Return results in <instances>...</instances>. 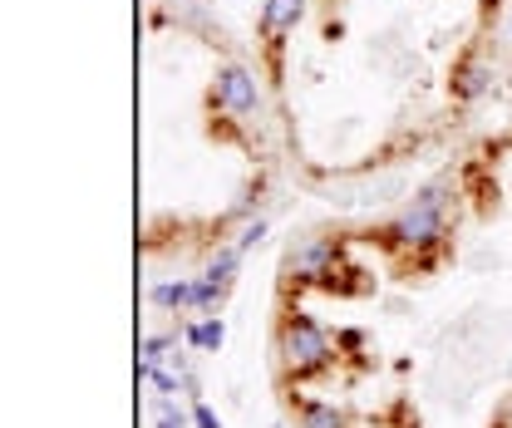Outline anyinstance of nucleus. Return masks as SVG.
I'll return each instance as SVG.
<instances>
[{
	"label": "nucleus",
	"instance_id": "9d476101",
	"mask_svg": "<svg viewBox=\"0 0 512 428\" xmlns=\"http://www.w3.org/2000/svg\"><path fill=\"white\" fill-rule=\"evenodd\" d=\"M301 428H350V419L330 399H301Z\"/></svg>",
	"mask_w": 512,
	"mask_h": 428
},
{
	"label": "nucleus",
	"instance_id": "423d86ee",
	"mask_svg": "<svg viewBox=\"0 0 512 428\" xmlns=\"http://www.w3.org/2000/svg\"><path fill=\"white\" fill-rule=\"evenodd\" d=\"M488 84H493V64L483 60V55H463L458 60V69H453V99L473 104V99L488 94Z\"/></svg>",
	"mask_w": 512,
	"mask_h": 428
},
{
	"label": "nucleus",
	"instance_id": "0eeeda50",
	"mask_svg": "<svg viewBox=\"0 0 512 428\" xmlns=\"http://www.w3.org/2000/svg\"><path fill=\"white\" fill-rule=\"evenodd\" d=\"M183 340H188V350L217 355V350H222V340H227V320H222V315H202V320H188V325H183Z\"/></svg>",
	"mask_w": 512,
	"mask_h": 428
},
{
	"label": "nucleus",
	"instance_id": "6ab92c4d",
	"mask_svg": "<svg viewBox=\"0 0 512 428\" xmlns=\"http://www.w3.org/2000/svg\"><path fill=\"white\" fill-rule=\"evenodd\" d=\"M508 428H512V424H508Z\"/></svg>",
	"mask_w": 512,
	"mask_h": 428
},
{
	"label": "nucleus",
	"instance_id": "4468645a",
	"mask_svg": "<svg viewBox=\"0 0 512 428\" xmlns=\"http://www.w3.org/2000/svg\"><path fill=\"white\" fill-rule=\"evenodd\" d=\"M261 237H266V222H252V227H247V232L237 237V246H242V256H247L252 246H261Z\"/></svg>",
	"mask_w": 512,
	"mask_h": 428
},
{
	"label": "nucleus",
	"instance_id": "f8f14e48",
	"mask_svg": "<svg viewBox=\"0 0 512 428\" xmlns=\"http://www.w3.org/2000/svg\"><path fill=\"white\" fill-rule=\"evenodd\" d=\"M168 350H178V335H173V330H163V335H143V345H138V365H158Z\"/></svg>",
	"mask_w": 512,
	"mask_h": 428
},
{
	"label": "nucleus",
	"instance_id": "7ed1b4c3",
	"mask_svg": "<svg viewBox=\"0 0 512 428\" xmlns=\"http://www.w3.org/2000/svg\"><path fill=\"white\" fill-rule=\"evenodd\" d=\"M212 104L227 114V119H252L261 109V84H256L252 69L242 64H222L217 79H212Z\"/></svg>",
	"mask_w": 512,
	"mask_h": 428
},
{
	"label": "nucleus",
	"instance_id": "ddd939ff",
	"mask_svg": "<svg viewBox=\"0 0 512 428\" xmlns=\"http://www.w3.org/2000/svg\"><path fill=\"white\" fill-rule=\"evenodd\" d=\"M192 428H222V419L212 414V404L197 399V404H192Z\"/></svg>",
	"mask_w": 512,
	"mask_h": 428
},
{
	"label": "nucleus",
	"instance_id": "f257e3e1",
	"mask_svg": "<svg viewBox=\"0 0 512 428\" xmlns=\"http://www.w3.org/2000/svg\"><path fill=\"white\" fill-rule=\"evenodd\" d=\"M340 360V345L320 330L306 310H286L276 325V365L286 384H306L316 374H330V365Z\"/></svg>",
	"mask_w": 512,
	"mask_h": 428
},
{
	"label": "nucleus",
	"instance_id": "f3484780",
	"mask_svg": "<svg viewBox=\"0 0 512 428\" xmlns=\"http://www.w3.org/2000/svg\"><path fill=\"white\" fill-rule=\"evenodd\" d=\"M508 35H512V20H508Z\"/></svg>",
	"mask_w": 512,
	"mask_h": 428
},
{
	"label": "nucleus",
	"instance_id": "2eb2a0df",
	"mask_svg": "<svg viewBox=\"0 0 512 428\" xmlns=\"http://www.w3.org/2000/svg\"><path fill=\"white\" fill-rule=\"evenodd\" d=\"M335 345L355 355V350H365V330H340V335H335Z\"/></svg>",
	"mask_w": 512,
	"mask_h": 428
},
{
	"label": "nucleus",
	"instance_id": "a211bd4d",
	"mask_svg": "<svg viewBox=\"0 0 512 428\" xmlns=\"http://www.w3.org/2000/svg\"><path fill=\"white\" fill-rule=\"evenodd\" d=\"M276 428H281V424H276Z\"/></svg>",
	"mask_w": 512,
	"mask_h": 428
},
{
	"label": "nucleus",
	"instance_id": "dca6fc26",
	"mask_svg": "<svg viewBox=\"0 0 512 428\" xmlns=\"http://www.w3.org/2000/svg\"><path fill=\"white\" fill-rule=\"evenodd\" d=\"M503 419H508V424H512V399H508V409H503Z\"/></svg>",
	"mask_w": 512,
	"mask_h": 428
},
{
	"label": "nucleus",
	"instance_id": "6e6552de",
	"mask_svg": "<svg viewBox=\"0 0 512 428\" xmlns=\"http://www.w3.org/2000/svg\"><path fill=\"white\" fill-rule=\"evenodd\" d=\"M153 310H192L197 306V281H153L148 286Z\"/></svg>",
	"mask_w": 512,
	"mask_h": 428
},
{
	"label": "nucleus",
	"instance_id": "f03ea898",
	"mask_svg": "<svg viewBox=\"0 0 512 428\" xmlns=\"http://www.w3.org/2000/svg\"><path fill=\"white\" fill-rule=\"evenodd\" d=\"M444 237H448L444 207H429V202H414V207H404L389 222V242L399 251H439Z\"/></svg>",
	"mask_w": 512,
	"mask_h": 428
},
{
	"label": "nucleus",
	"instance_id": "9b49d317",
	"mask_svg": "<svg viewBox=\"0 0 512 428\" xmlns=\"http://www.w3.org/2000/svg\"><path fill=\"white\" fill-rule=\"evenodd\" d=\"M153 428H192V414L178 399L158 394V399H153Z\"/></svg>",
	"mask_w": 512,
	"mask_h": 428
},
{
	"label": "nucleus",
	"instance_id": "20e7f679",
	"mask_svg": "<svg viewBox=\"0 0 512 428\" xmlns=\"http://www.w3.org/2000/svg\"><path fill=\"white\" fill-rule=\"evenodd\" d=\"M335 266H340L335 237H311L301 251H291V281L301 286H335Z\"/></svg>",
	"mask_w": 512,
	"mask_h": 428
},
{
	"label": "nucleus",
	"instance_id": "1a4fd4ad",
	"mask_svg": "<svg viewBox=\"0 0 512 428\" xmlns=\"http://www.w3.org/2000/svg\"><path fill=\"white\" fill-rule=\"evenodd\" d=\"M237 266H242V246H217L212 256H207V266H202V276L212 281V286H232L237 281Z\"/></svg>",
	"mask_w": 512,
	"mask_h": 428
},
{
	"label": "nucleus",
	"instance_id": "39448f33",
	"mask_svg": "<svg viewBox=\"0 0 512 428\" xmlns=\"http://www.w3.org/2000/svg\"><path fill=\"white\" fill-rule=\"evenodd\" d=\"M306 5H311V0H266V5H261V40L276 50V45L306 20Z\"/></svg>",
	"mask_w": 512,
	"mask_h": 428
}]
</instances>
